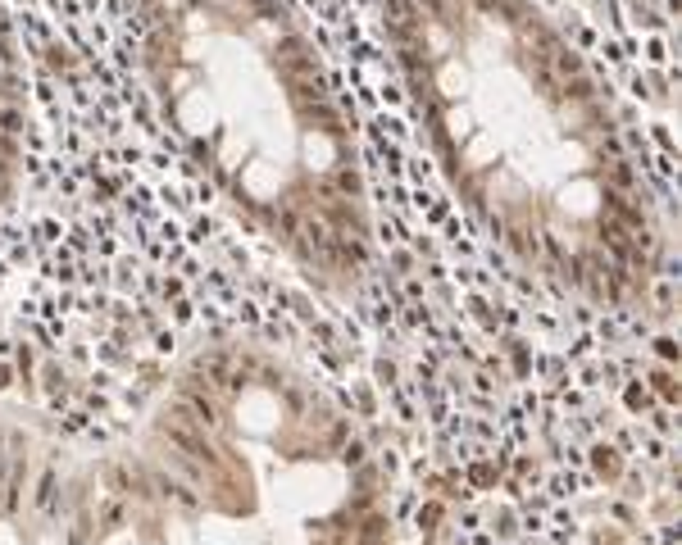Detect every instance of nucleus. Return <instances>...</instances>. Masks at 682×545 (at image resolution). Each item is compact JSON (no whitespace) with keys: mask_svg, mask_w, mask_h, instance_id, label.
Listing matches in <instances>:
<instances>
[{"mask_svg":"<svg viewBox=\"0 0 682 545\" xmlns=\"http://www.w3.org/2000/svg\"><path fill=\"white\" fill-rule=\"evenodd\" d=\"M23 82H18V50H14V23L0 0V205L9 200L23 159Z\"/></svg>","mask_w":682,"mask_h":545,"instance_id":"1","label":"nucleus"}]
</instances>
